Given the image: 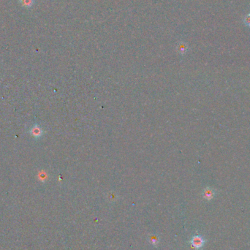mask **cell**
<instances>
[{
  "mask_svg": "<svg viewBox=\"0 0 250 250\" xmlns=\"http://www.w3.org/2000/svg\"><path fill=\"white\" fill-rule=\"evenodd\" d=\"M214 195V192L210 188H206L205 189V190L203 191V197L204 198L206 199V200H211L213 198Z\"/></svg>",
  "mask_w": 250,
  "mask_h": 250,
  "instance_id": "2",
  "label": "cell"
},
{
  "mask_svg": "<svg viewBox=\"0 0 250 250\" xmlns=\"http://www.w3.org/2000/svg\"><path fill=\"white\" fill-rule=\"evenodd\" d=\"M32 132L34 136H40L42 135V130L39 127H35Z\"/></svg>",
  "mask_w": 250,
  "mask_h": 250,
  "instance_id": "3",
  "label": "cell"
},
{
  "mask_svg": "<svg viewBox=\"0 0 250 250\" xmlns=\"http://www.w3.org/2000/svg\"><path fill=\"white\" fill-rule=\"evenodd\" d=\"M151 243H152L153 244H154V245H156V244L158 243V239H157V238L155 237H152V238H151Z\"/></svg>",
  "mask_w": 250,
  "mask_h": 250,
  "instance_id": "5",
  "label": "cell"
},
{
  "mask_svg": "<svg viewBox=\"0 0 250 250\" xmlns=\"http://www.w3.org/2000/svg\"><path fill=\"white\" fill-rule=\"evenodd\" d=\"M244 24H245L246 26H248V27H250V13L247 14V16L244 17Z\"/></svg>",
  "mask_w": 250,
  "mask_h": 250,
  "instance_id": "4",
  "label": "cell"
},
{
  "mask_svg": "<svg viewBox=\"0 0 250 250\" xmlns=\"http://www.w3.org/2000/svg\"><path fill=\"white\" fill-rule=\"evenodd\" d=\"M205 241H204L203 237L200 236H195L192 237V240H191V244L194 247L195 249H200L203 246Z\"/></svg>",
  "mask_w": 250,
  "mask_h": 250,
  "instance_id": "1",
  "label": "cell"
}]
</instances>
